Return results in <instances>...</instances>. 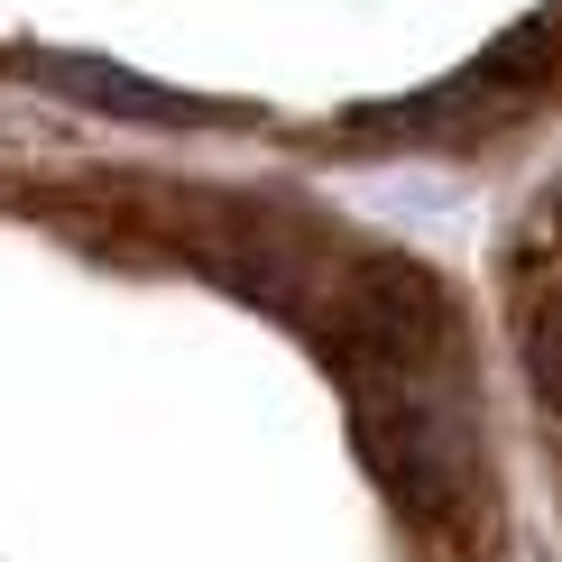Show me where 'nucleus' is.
<instances>
[{
	"label": "nucleus",
	"mask_w": 562,
	"mask_h": 562,
	"mask_svg": "<svg viewBox=\"0 0 562 562\" xmlns=\"http://www.w3.org/2000/svg\"><path fill=\"white\" fill-rule=\"evenodd\" d=\"M517 350H526L535 406L562 425V277H535V286L517 295Z\"/></svg>",
	"instance_id": "obj_1"
},
{
	"label": "nucleus",
	"mask_w": 562,
	"mask_h": 562,
	"mask_svg": "<svg viewBox=\"0 0 562 562\" xmlns=\"http://www.w3.org/2000/svg\"><path fill=\"white\" fill-rule=\"evenodd\" d=\"M553 10H562V0H553Z\"/></svg>",
	"instance_id": "obj_3"
},
{
	"label": "nucleus",
	"mask_w": 562,
	"mask_h": 562,
	"mask_svg": "<svg viewBox=\"0 0 562 562\" xmlns=\"http://www.w3.org/2000/svg\"><path fill=\"white\" fill-rule=\"evenodd\" d=\"M65 92H83V102L102 111H130V121H213V102H184V92H157L138 75H111V65H46Z\"/></svg>",
	"instance_id": "obj_2"
}]
</instances>
